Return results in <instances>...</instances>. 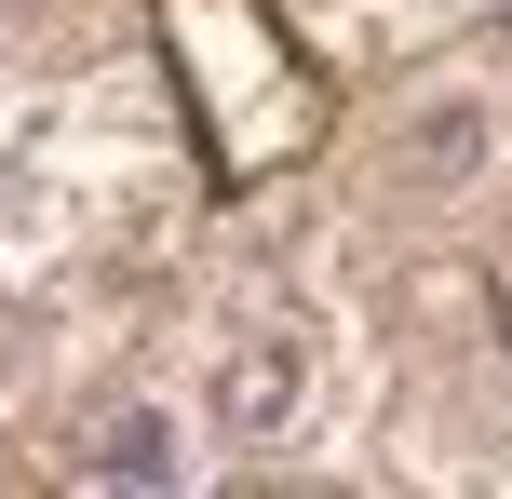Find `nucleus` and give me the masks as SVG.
I'll return each instance as SVG.
<instances>
[{"instance_id": "0eeeda50", "label": "nucleus", "mask_w": 512, "mask_h": 499, "mask_svg": "<svg viewBox=\"0 0 512 499\" xmlns=\"http://www.w3.org/2000/svg\"><path fill=\"white\" fill-rule=\"evenodd\" d=\"M418 14H472V0H418Z\"/></svg>"}, {"instance_id": "7ed1b4c3", "label": "nucleus", "mask_w": 512, "mask_h": 499, "mask_svg": "<svg viewBox=\"0 0 512 499\" xmlns=\"http://www.w3.org/2000/svg\"><path fill=\"white\" fill-rule=\"evenodd\" d=\"M216 432L189 419L176 392H95V419L68 432V473L81 486H189Z\"/></svg>"}, {"instance_id": "f03ea898", "label": "nucleus", "mask_w": 512, "mask_h": 499, "mask_svg": "<svg viewBox=\"0 0 512 499\" xmlns=\"http://www.w3.org/2000/svg\"><path fill=\"white\" fill-rule=\"evenodd\" d=\"M310 405H324V351H310V324H283V311H243L230 338L203 351V432L216 446H297L310 432Z\"/></svg>"}, {"instance_id": "423d86ee", "label": "nucleus", "mask_w": 512, "mask_h": 499, "mask_svg": "<svg viewBox=\"0 0 512 499\" xmlns=\"http://www.w3.org/2000/svg\"><path fill=\"white\" fill-rule=\"evenodd\" d=\"M499 351H512V270H499Z\"/></svg>"}, {"instance_id": "f257e3e1", "label": "nucleus", "mask_w": 512, "mask_h": 499, "mask_svg": "<svg viewBox=\"0 0 512 499\" xmlns=\"http://www.w3.org/2000/svg\"><path fill=\"white\" fill-rule=\"evenodd\" d=\"M499 149H512L499 81H418V95L378 122V203L445 216V203H472V189L499 176Z\"/></svg>"}, {"instance_id": "39448f33", "label": "nucleus", "mask_w": 512, "mask_h": 499, "mask_svg": "<svg viewBox=\"0 0 512 499\" xmlns=\"http://www.w3.org/2000/svg\"><path fill=\"white\" fill-rule=\"evenodd\" d=\"M54 14V0H0V41H14V27H41Z\"/></svg>"}, {"instance_id": "6e6552de", "label": "nucleus", "mask_w": 512, "mask_h": 499, "mask_svg": "<svg viewBox=\"0 0 512 499\" xmlns=\"http://www.w3.org/2000/svg\"><path fill=\"white\" fill-rule=\"evenodd\" d=\"M499 14H512V0H499Z\"/></svg>"}, {"instance_id": "20e7f679", "label": "nucleus", "mask_w": 512, "mask_h": 499, "mask_svg": "<svg viewBox=\"0 0 512 499\" xmlns=\"http://www.w3.org/2000/svg\"><path fill=\"white\" fill-rule=\"evenodd\" d=\"M27 189H41V162H14V149H0V243H27V230H41V203H27Z\"/></svg>"}]
</instances>
